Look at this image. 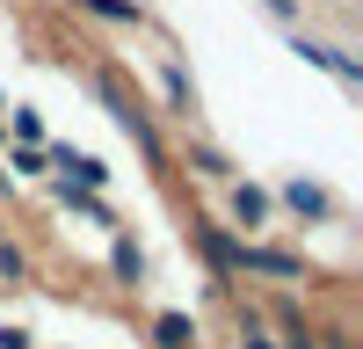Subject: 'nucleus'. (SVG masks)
Wrapping results in <instances>:
<instances>
[{
  "label": "nucleus",
  "mask_w": 363,
  "mask_h": 349,
  "mask_svg": "<svg viewBox=\"0 0 363 349\" xmlns=\"http://www.w3.org/2000/svg\"><path fill=\"white\" fill-rule=\"evenodd\" d=\"M240 270H262V277H306L298 255H277V248H240Z\"/></svg>",
  "instance_id": "nucleus-1"
},
{
  "label": "nucleus",
  "mask_w": 363,
  "mask_h": 349,
  "mask_svg": "<svg viewBox=\"0 0 363 349\" xmlns=\"http://www.w3.org/2000/svg\"><path fill=\"white\" fill-rule=\"evenodd\" d=\"M240 349H277V342H262V335H247V342H240Z\"/></svg>",
  "instance_id": "nucleus-6"
},
{
  "label": "nucleus",
  "mask_w": 363,
  "mask_h": 349,
  "mask_svg": "<svg viewBox=\"0 0 363 349\" xmlns=\"http://www.w3.org/2000/svg\"><path fill=\"white\" fill-rule=\"evenodd\" d=\"M189 342H196L189 320H182V313H160V349H189Z\"/></svg>",
  "instance_id": "nucleus-2"
},
{
  "label": "nucleus",
  "mask_w": 363,
  "mask_h": 349,
  "mask_svg": "<svg viewBox=\"0 0 363 349\" xmlns=\"http://www.w3.org/2000/svg\"><path fill=\"white\" fill-rule=\"evenodd\" d=\"M291 204H298V211H327V196H320V189H306V182H291Z\"/></svg>",
  "instance_id": "nucleus-4"
},
{
  "label": "nucleus",
  "mask_w": 363,
  "mask_h": 349,
  "mask_svg": "<svg viewBox=\"0 0 363 349\" xmlns=\"http://www.w3.org/2000/svg\"><path fill=\"white\" fill-rule=\"evenodd\" d=\"M80 8H95V15H109V22H138L131 0H80Z\"/></svg>",
  "instance_id": "nucleus-3"
},
{
  "label": "nucleus",
  "mask_w": 363,
  "mask_h": 349,
  "mask_svg": "<svg viewBox=\"0 0 363 349\" xmlns=\"http://www.w3.org/2000/svg\"><path fill=\"white\" fill-rule=\"evenodd\" d=\"M0 349H29V335L22 328H0Z\"/></svg>",
  "instance_id": "nucleus-5"
}]
</instances>
